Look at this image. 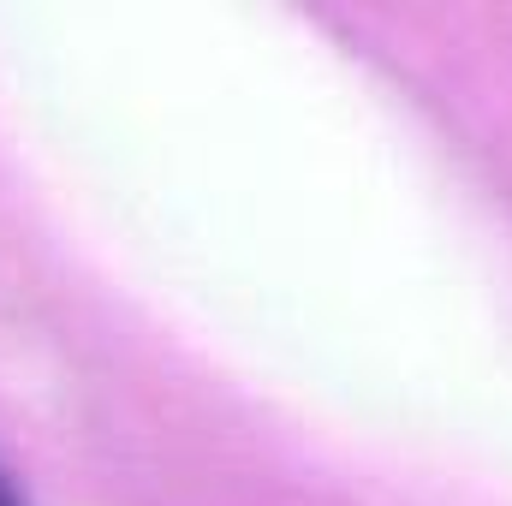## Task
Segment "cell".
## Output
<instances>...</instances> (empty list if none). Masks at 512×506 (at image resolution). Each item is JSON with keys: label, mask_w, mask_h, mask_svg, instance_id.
Returning a JSON list of instances; mask_svg holds the SVG:
<instances>
[{"label": "cell", "mask_w": 512, "mask_h": 506, "mask_svg": "<svg viewBox=\"0 0 512 506\" xmlns=\"http://www.w3.org/2000/svg\"><path fill=\"white\" fill-rule=\"evenodd\" d=\"M0 506H12V495H6V477H0Z\"/></svg>", "instance_id": "obj_1"}]
</instances>
